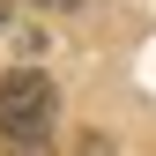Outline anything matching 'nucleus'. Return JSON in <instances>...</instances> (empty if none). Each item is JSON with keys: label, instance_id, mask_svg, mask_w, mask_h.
I'll list each match as a JSON object with an SVG mask.
<instances>
[{"label": "nucleus", "instance_id": "nucleus-1", "mask_svg": "<svg viewBox=\"0 0 156 156\" xmlns=\"http://www.w3.org/2000/svg\"><path fill=\"white\" fill-rule=\"evenodd\" d=\"M52 134H60V89L37 67H8L0 74V141L15 156H52Z\"/></svg>", "mask_w": 156, "mask_h": 156}]
</instances>
